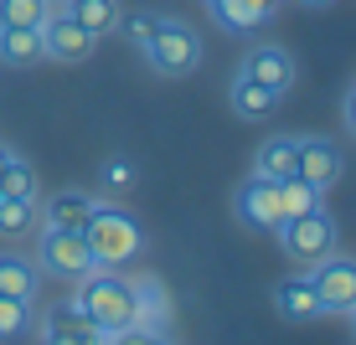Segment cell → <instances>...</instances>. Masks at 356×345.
I'll list each match as a JSON object with an SVG mask.
<instances>
[{
  "mask_svg": "<svg viewBox=\"0 0 356 345\" xmlns=\"http://www.w3.org/2000/svg\"><path fill=\"white\" fill-rule=\"evenodd\" d=\"M93 196H83V191H57L52 201L42 206V227H57V232H83L88 227V217H93Z\"/></svg>",
  "mask_w": 356,
  "mask_h": 345,
  "instance_id": "5bb4252c",
  "label": "cell"
},
{
  "mask_svg": "<svg viewBox=\"0 0 356 345\" xmlns=\"http://www.w3.org/2000/svg\"><path fill=\"white\" fill-rule=\"evenodd\" d=\"M346 314H351V335H356V304H351V310H346Z\"/></svg>",
  "mask_w": 356,
  "mask_h": 345,
  "instance_id": "1f68e13d",
  "label": "cell"
},
{
  "mask_svg": "<svg viewBox=\"0 0 356 345\" xmlns=\"http://www.w3.org/2000/svg\"><path fill=\"white\" fill-rule=\"evenodd\" d=\"M279 248H284L294 263H321L325 253H336V217L330 212H321V206H315V212H300V217H284L279 221Z\"/></svg>",
  "mask_w": 356,
  "mask_h": 345,
  "instance_id": "277c9868",
  "label": "cell"
},
{
  "mask_svg": "<svg viewBox=\"0 0 356 345\" xmlns=\"http://www.w3.org/2000/svg\"><path fill=\"white\" fill-rule=\"evenodd\" d=\"M0 196H6V201H26V196H36V170L21 155L0 170Z\"/></svg>",
  "mask_w": 356,
  "mask_h": 345,
  "instance_id": "603a6c76",
  "label": "cell"
},
{
  "mask_svg": "<svg viewBox=\"0 0 356 345\" xmlns=\"http://www.w3.org/2000/svg\"><path fill=\"white\" fill-rule=\"evenodd\" d=\"M47 330H63V335H78V340H88V345H104L108 340V330L98 325V319H88L78 310V304H72V294L63 304H52V310H47Z\"/></svg>",
  "mask_w": 356,
  "mask_h": 345,
  "instance_id": "e0dca14e",
  "label": "cell"
},
{
  "mask_svg": "<svg viewBox=\"0 0 356 345\" xmlns=\"http://www.w3.org/2000/svg\"><path fill=\"white\" fill-rule=\"evenodd\" d=\"M10 160H16V150H6V144H0V170H6Z\"/></svg>",
  "mask_w": 356,
  "mask_h": 345,
  "instance_id": "4dcf8cb0",
  "label": "cell"
},
{
  "mask_svg": "<svg viewBox=\"0 0 356 345\" xmlns=\"http://www.w3.org/2000/svg\"><path fill=\"white\" fill-rule=\"evenodd\" d=\"M341 170H346V160H341V150L330 140H294V176L310 180L315 191H330L341 180Z\"/></svg>",
  "mask_w": 356,
  "mask_h": 345,
  "instance_id": "9c48e42d",
  "label": "cell"
},
{
  "mask_svg": "<svg viewBox=\"0 0 356 345\" xmlns=\"http://www.w3.org/2000/svg\"><path fill=\"white\" fill-rule=\"evenodd\" d=\"M63 10L78 21V26H88L93 36L119 31V0H63Z\"/></svg>",
  "mask_w": 356,
  "mask_h": 345,
  "instance_id": "d6986e66",
  "label": "cell"
},
{
  "mask_svg": "<svg viewBox=\"0 0 356 345\" xmlns=\"http://www.w3.org/2000/svg\"><path fill=\"white\" fill-rule=\"evenodd\" d=\"M36 227H42L36 196H26V201H6V196H0V237H26Z\"/></svg>",
  "mask_w": 356,
  "mask_h": 345,
  "instance_id": "44dd1931",
  "label": "cell"
},
{
  "mask_svg": "<svg viewBox=\"0 0 356 345\" xmlns=\"http://www.w3.org/2000/svg\"><path fill=\"white\" fill-rule=\"evenodd\" d=\"M42 26H0V62L6 67H36L42 62Z\"/></svg>",
  "mask_w": 356,
  "mask_h": 345,
  "instance_id": "2e32d148",
  "label": "cell"
},
{
  "mask_svg": "<svg viewBox=\"0 0 356 345\" xmlns=\"http://www.w3.org/2000/svg\"><path fill=\"white\" fill-rule=\"evenodd\" d=\"M36 278H42L36 258H26V253H0V294L31 299V294H36Z\"/></svg>",
  "mask_w": 356,
  "mask_h": 345,
  "instance_id": "ac0fdd59",
  "label": "cell"
},
{
  "mask_svg": "<svg viewBox=\"0 0 356 345\" xmlns=\"http://www.w3.org/2000/svg\"><path fill=\"white\" fill-rule=\"evenodd\" d=\"M31 330V299H16V294H0V340H16Z\"/></svg>",
  "mask_w": 356,
  "mask_h": 345,
  "instance_id": "d4e9b609",
  "label": "cell"
},
{
  "mask_svg": "<svg viewBox=\"0 0 356 345\" xmlns=\"http://www.w3.org/2000/svg\"><path fill=\"white\" fill-rule=\"evenodd\" d=\"M212 6V16H217V26L222 31H259L264 21H274L279 16V6L284 0H207Z\"/></svg>",
  "mask_w": 356,
  "mask_h": 345,
  "instance_id": "8fae6325",
  "label": "cell"
},
{
  "mask_svg": "<svg viewBox=\"0 0 356 345\" xmlns=\"http://www.w3.org/2000/svg\"><path fill=\"white\" fill-rule=\"evenodd\" d=\"M300 6H330V0H300Z\"/></svg>",
  "mask_w": 356,
  "mask_h": 345,
  "instance_id": "d6a6232c",
  "label": "cell"
},
{
  "mask_svg": "<svg viewBox=\"0 0 356 345\" xmlns=\"http://www.w3.org/2000/svg\"><path fill=\"white\" fill-rule=\"evenodd\" d=\"M279 206H284V217H300V212H315L321 206V191L310 186V180H300V176H289V180H279Z\"/></svg>",
  "mask_w": 356,
  "mask_h": 345,
  "instance_id": "cb8c5ba5",
  "label": "cell"
},
{
  "mask_svg": "<svg viewBox=\"0 0 356 345\" xmlns=\"http://www.w3.org/2000/svg\"><path fill=\"white\" fill-rule=\"evenodd\" d=\"M341 114H346V129L356 134V88L346 93V103H341Z\"/></svg>",
  "mask_w": 356,
  "mask_h": 345,
  "instance_id": "f1b7e54d",
  "label": "cell"
},
{
  "mask_svg": "<svg viewBox=\"0 0 356 345\" xmlns=\"http://www.w3.org/2000/svg\"><path fill=\"white\" fill-rule=\"evenodd\" d=\"M243 72H248L253 83H264V88H274V93H284L289 83H294V57L284 52V47H274V42H264V47H253L248 57H243Z\"/></svg>",
  "mask_w": 356,
  "mask_h": 345,
  "instance_id": "7c38bea8",
  "label": "cell"
},
{
  "mask_svg": "<svg viewBox=\"0 0 356 345\" xmlns=\"http://www.w3.org/2000/svg\"><path fill=\"white\" fill-rule=\"evenodd\" d=\"M140 52L150 57V67L161 72V78H191V72L202 67V36H196L186 21L161 16L155 31H150V42H145Z\"/></svg>",
  "mask_w": 356,
  "mask_h": 345,
  "instance_id": "3957f363",
  "label": "cell"
},
{
  "mask_svg": "<svg viewBox=\"0 0 356 345\" xmlns=\"http://www.w3.org/2000/svg\"><path fill=\"white\" fill-rule=\"evenodd\" d=\"M310 283H315V294H321L325 314H346L356 304V258L325 253L321 263H310Z\"/></svg>",
  "mask_w": 356,
  "mask_h": 345,
  "instance_id": "8992f818",
  "label": "cell"
},
{
  "mask_svg": "<svg viewBox=\"0 0 356 345\" xmlns=\"http://www.w3.org/2000/svg\"><path fill=\"white\" fill-rule=\"evenodd\" d=\"M72 304H78L88 319H98L104 330H129L134 325V289H129V278L114 274V268L83 274L78 289H72Z\"/></svg>",
  "mask_w": 356,
  "mask_h": 345,
  "instance_id": "6da1fadb",
  "label": "cell"
},
{
  "mask_svg": "<svg viewBox=\"0 0 356 345\" xmlns=\"http://www.w3.org/2000/svg\"><path fill=\"white\" fill-rule=\"evenodd\" d=\"M93 47H98V36H93L88 26H78L63 6L42 21V52L52 57V62H88Z\"/></svg>",
  "mask_w": 356,
  "mask_h": 345,
  "instance_id": "ba28073f",
  "label": "cell"
},
{
  "mask_svg": "<svg viewBox=\"0 0 356 345\" xmlns=\"http://www.w3.org/2000/svg\"><path fill=\"white\" fill-rule=\"evenodd\" d=\"M253 170L268 180H289L294 176V140L289 134H274V140L259 144V160H253Z\"/></svg>",
  "mask_w": 356,
  "mask_h": 345,
  "instance_id": "ffe728a7",
  "label": "cell"
},
{
  "mask_svg": "<svg viewBox=\"0 0 356 345\" xmlns=\"http://www.w3.org/2000/svg\"><path fill=\"white\" fill-rule=\"evenodd\" d=\"M47 345H88V340H78V335H63V330H47Z\"/></svg>",
  "mask_w": 356,
  "mask_h": 345,
  "instance_id": "f546056e",
  "label": "cell"
},
{
  "mask_svg": "<svg viewBox=\"0 0 356 345\" xmlns=\"http://www.w3.org/2000/svg\"><path fill=\"white\" fill-rule=\"evenodd\" d=\"M36 268H47L52 278H72L78 283L83 274H93L98 258L88 248L83 232H57V227H42V253H36Z\"/></svg>",
  "mask_w": 356,
  "mask_h": 345,
  "instance_id": "5b68a950",
  "label": "cell"
},
{
  "mask_svg": "<svg viewBox=\"0 0 356 345\" xmlns=\"http://www.w3.org/2000/svg\"><path fill=\"white\" fill-rule=\"evenodd\" d=\"M83 237H88L98 268H119V263H129L134 253H145V227L124 212V206H104L98 201L88 227H83Z\"/></svg>",
  "mask_w": 356,
  "mask_h": 345,
  "instance_id": "7a4b0ae2",
  "label": "cell"
},
{
  "mask_svg": "<svg viewBox=\"0 0 356 345\" xmlns=\"http://www.w3.org/2000/svg\"><path fill=\"white\" fill-rule=\"evenodd\" d=\"M232 206H238V221H243V227H253V232H274L279 221H284V206H279V180L259 176V170L238 186Z\"/></svg>",
  "mask_w": 356,
  "mask_h": 345,
  "instance_id": "52a82bcc",
  "label": "cell"
},
{
  "mask_svg": "<svg viewBox=\"0 0 356 345\" xmlns=\"http://www.w3.org/2000/svg\"><path fill=\"white\" fill-rule=\"evenodd\" d=\"M155 21H161V10H129V16H119V31H124L134 47H145L150 31H155Z\"/></svg>",
  "mask_w": 356,
  "mask_h": 345,
  "instance_id": "4316f807",
  "label": "cell"
},
{
  "mask_svg": "<svg viewBox=\"0 0 356 345\" xmlns=\"http://www.w3.org/2000/svg\"><path fill=\"white\" fill-rule=\"evenodd\" d=\"M98 180H104V191H108V196H124V191L140 186V165H134V160H124V155H114V160H104Z\"/></svg>",
  "mask_w": 356,
  "mask_h": 345,
  "instance_id": "484cf974",
  "label": "cell"
},
{
  "mask_svg": "<svg viewBox=\"0 0 356 345\" xmlns=\"http://www.w3.org/2000/svg\"><path fill=\"white\" fill-rule=\"evenodd\" d=\"M52 10V0H0V26H42Z\"/></svg>",
  "mask_w": 356,
  "mask_h": 345,
  "instance_id": "7402d4cb",
  "label": "cell"
},
{
  "mask_svg": "<svg viewBox=\"0 0 356 345\" xmlns=\"http://www.w3.org/2000/svg\"><path fill=\"white\" fill-rule=\"evenodd\" d=\"M227 103H232V114L238 119H268L279 108V93L274 88H264V83H253L248 72H238V83H232V93H227Z\"/></svg>",
  "mask_w": 356,
  "mask_h": 345,
  "instance_id": "9a60e30c",
  "label": "cell"
},
{
  "mask_svg": "<svg viewBox=\"0 0 356 345\" xmlns=\"http://www.w3.org/2000/svg\"><path fill=\"white\" fill-rule=\"evenodd\" d=\"M134 289V325L140 330H165L170 325V294L161 289V278H129Z\"/></svg>",
  "mask_w": 356,
  "mask_h": 345,
  "instance_id": "4fadbf2b",
  "label": "cell"
},
{
  "mask_svg": "<svg viewBox=\"0 0 356 345\" xmlns=\"http://www.w3.org/2000/svg\"><path fill=\"white\" fill-rule=\"evenodd\" d=\"M274 310H279V319H289V325H310V319L325 314V304H321V294H315L310 274H294L284 283H274Z\"/></svg>",
  "mask_w": 356,
  "mask_h": 345,
  "instance_id": "30bf717a",
  "label": "cell"
},
{
  "mask_svg": "<svg viewBox=\"0 0 356 345\" xmlns=\"http://www.w3.org/2000/svg\"><path fill=\"white\" fill-rule=\"evenodd\" d=\"M52 6H63V0H52Z\"/></svg>",
  "mask_w": 356,
  "mask_h": 345,
  "instance_id": "836d02e7",
  "label": "cell"
},
{
  "mask_svg": "<svg viewBox=\"0 0 356 345\" xmlns=\"http://www.w3.org/2000/svg\"><path fill=\"white\" fill-rule=\"evenodd\" d=\"M104 345H170L161 330H140V325H129V330H108V340Z\"/></svg>",
  "mask_w": 356,
  "mask_h": 345,
  "instance_id": "83f0119b",
  "label": "cell"
}]
</instances>
